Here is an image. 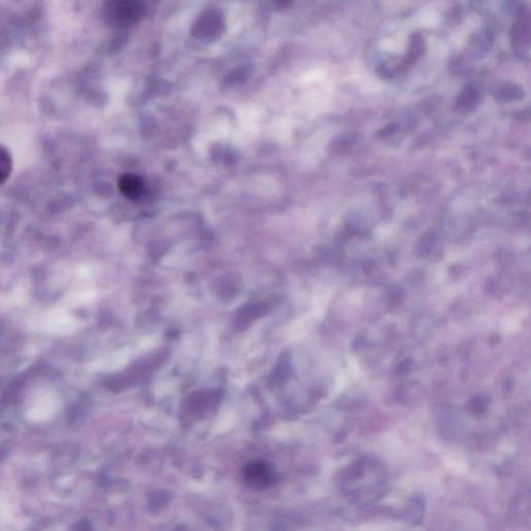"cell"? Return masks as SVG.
I'll return each instance as SVG.
<instances>
[{"instance_id":"cell-4","label":"cell","mask_w":531,"mask_h":531,"mask_svg":"<svg viewBox=\"0 0 531 531\" xmlns=\"http://www.w3.org/2000/svg\"><path fill=\"white\" fill-rule=\"evenodd\" d=\"M487 406L488 402L486 400V398L481 397L471 400L470 408H471L472 412H474V413L481 414L487 409Z\"/></svg>"},{"instance_id":"cell-2","label":"cell","mask_w":531,"mask_h":531,"mask_svg":"<svg viewBox=\"0 0 531 531\" xmlns=\"http://www.w3.org/2000/svg\"><path fill=\"white\" fill-rule=\"evenodd\" d=\"M224 23L217 11H207L200 16L192 27V35L199 39L216 38L224 31Z\"/></svg>"},{"instance_id":"cell-3","label":"cell","mask_w":531,"mask_h":531,"mask_svg":"<svg viewBox=\"0 0 531 531\" xmlns=\"http://www.w3.org/2000/svg\"><path fill=\"white\" fill-rule=\"evenodd\" d=\"M13 170V160L9 150L0 145V185L6 183Z\"/></svg>"},{"instance_id":"cell-5","label":"cell","mask_w":531,"mask_h":531,"mask_svg":"<svg viewBox=\"0 0 531 531\" xmlns=\"http://www.w3.org/2000/svg\"><path fill=\"white\" fill-rule=\"evenodd\" d=\"M246 78V70L244 69H236L233 72L229 74L227 76V80L229 82H241Z\"/></svg>"},{"instance_id":"cell-6","label":"cell","mask_w":531,"mask_h":531,"mask_svg":"<svg viewBox=\"0 0 531 531\" xmlns=\"http://www.w3.org/2000/svg\"><path fill=\"white\" fill-rule=\"evenodd\" d=\"M292 4V0H273V6L276 10L283 11L289 8Z\"/></svg>"},{"instance_id":"cell-1","label":"cell","mask_w":531,"mask_h":531,"mask_svg":"<svg viewBox=\"0 0 531 531\" xmlns=\"http://www.w3.org/2000/svg\"><path fill=\"white\" fill-rule=\"evenodd\" d=\"M242 476L246 483L256 489L269 487L278 479V473L274 468L265 461L247 463L243 468Z\"/></svg>"}]
</instances>
